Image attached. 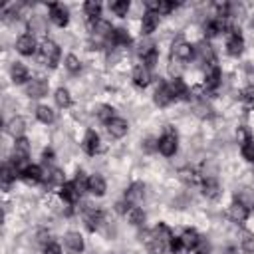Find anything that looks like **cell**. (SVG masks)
<instances>
[{
    "instance_id": "816d5d0a",
    "label": "cell",
    "mask_w": 254,
    "mask_h": 254,
    "mask_svg": "<svg viewBox=\"0 0 254 254\" xmlns=\"http://www.w3.org/2000/svg\"><path fill=\"white\" fill-rule=\"evenodd\" d=\"M52 157H54V153H52V151H44V163L52 161Z\"/></svg>"
},
{
    "instance_id": "9c48e42d",
    "label": "cell",
    "mask_w": 254,
    "mask_h": 254,
    "mask_svg": "<svg viewBox=\"0 0 254 254\" xmlns=\"http://www.w3.org/2000/svg\"><path fill=\"white\" fill-rule=\"evenodd\" d=\"M64 244L69 254H81V250H83V238L79 232H67L64 238Z\"/></svg>"
},
{
    "instance_id": "ffe728a7",
    "label": "cell",
    "mask_w": 254,
    "mask_h": 254,
    "mask_svg": "<svg viewBox=\"0 0 254 254\" xmlns=\"http://www.w3.org/2000/svg\"><path fill=\"white\" fill-rule=\"evenodd\" d=\"M159 26V14L157 12H151V10H147L145 14H143V24H141V32L147 36V34H151V32H155V28Z\"/></svg>"
},
{
    "instance_id": "b9f144b4",
    "label": "cell",
    "mask_w": 254,
    "mask_h": 254,
    "mask_svg": "<svg viewBox=\"0 0 254 254\" xmlns=\"http://www.w3.org/2000/svg\"><path fill=\"white\" fill-rule=\"evenodd\" d=\"M65 67H67L71 73H77V71L81 69V64H79V60H77L75 56H71V54H69V56L65 58Z\"/></svg>"
},
{
    "instance_id": "603a6c76",
    "label": "cell",
    "mask_w": 254,
    "mask_h": 254,
    "mask_svg": "<svg viewBox=\"0 0 254 254\" xmlns=\"http://www.w3.org/2000/svg\"><path fill=\"white\" fill-rule=\"evenodd\" d=\"M83 220H85V226H87L89 230H97L99 224L103 222V212H101V210H95V208H87Z\"/></svg>"
},
{
    "instance_id": "d590c367",
    "label": "cell",
    "mask_w": 254,
    "mask_h": 254,
    "mask_svg": "<svg viewBox=\"0 0 254 254\" xmlns=\"http://www.w3.org/2000/svg\"><path fill=\"white\" fill-rule=\"evenodd\" d=\"M56 103L60 105V107H69V103H71V97H69V91L67 89H64V87H60L58 91H56Z\"/></svg>"
},
{
    "instance_id": "f6af8a7d",
    "label": "cell",
    "mask_w": 254,
    "mask_h": 254,
    "mask_svg": "<svg viewBox=\"0 0 254 254\" xmlns=\"http://www.w3.org/2000/svg\"><path fill=\"white\" fill-rule=\"evenodd\" d=\"M143 64H145V65H147L149 69H151V67H153V65L157 64V50H155V48H153L151 52H147V54L143 56Z\"/></svg>"
},
{
    "instance_id": "f546056e",
    "label": "cell",
    "mask_w": 254,
    "mask_h": 254,
    "mask_svg": "<svg viewBox=\"0 0 254 254\" xmlns=\"http://www.w3.org/2000/svg\"><path fill=\"white\" fill-rule=\"evenodd\" d=\"M218 83H220V69H218L216 65H210V71H208L206 77H204V85H206L208 89H214Z\"/></svg>"
},
{
    "instance_id": "8992f818",
    "label": "cell",
    "mask_w": 254,
    "mask_h": 254,
    "mask_svg": "<svg viewBox=\"0 0 254 254\" xmlns=\"http://www.w3.org/2000/svg\"><path fill=\"white\" fill-rule=\"evenodd\" d=\"M20 179H24L28 185H38L40 181H44V173L38 165H26L20 171Z\"/></svg>"
},
{
    "instance_id": "4fadbf2b",
    "label": "cell",
    "mask_w": 254,
    "mask_h": 254,
    "mask_svg": "<svg viewBox=\"0 0 254 254\" xmlns=\"http://www.w3.org/2000/svg\"><path fill=\"white\" fill-rule=\"evenodd\" d=\"M149 81H151V71H149V67H147L145 64H139V65L133 69V83H135L137 87H145V85H149Z\"/></svg>"
},
{
    "instance_id": "7a4b0ae2",
    "label": "cell",
    "mask_w": 254,
    "mask_h": 254,
    "mask_svg": "<svg viewBox=\"0 0 254 254\" xmlns=\"http://www.w3.org/2000/svg\"><path fill=\"white\" fill-rule=\"evenodd\" d=\"M177 147H179V139H177V133H175L173 129H167V131L161 135V139L157 141V149H159L165 157L175 155V153H177Z\"/></svg>"
},
{
    "instance_id": "8fae6325",
    "label": "cell",
    "mask_w": 254,
    "mask_h": 254,
    "mask_svg": "<svg viewBox=\"0 0 254 254\" xmlns=\"http://www.w3.org/2000/svg\"><path fill=\"white\" fill-rule=\"evenodd\" d=\"M89 30H91L95 36H101V38H109L111 32H113L111 24L105 22V20H101V18H93V20H89Z\"/></svg>"
},
{
    "instance_id": "44dd1931",
    "label": "cell",
    "mask_w": 254,
    "mask_h": 254,
    "mask_svg": "<svg viewBox=\"0 0 254 254\" xmlns=\"http://www.w3.org/2000/svg\"><path fill=\"white\" fill-rule=\"evenodd\" d=\"M226 50H228L230 56H240V54H242V50H244V40H242V36H240L238 32H232V34H230V38H228V42H226Z\"/></svg>"
},
{
    "instance_id": "1f68e13d",
    "label": "cell",
    "mask_w": 254,
    "mask_h": 254,
    "mask_svg": "<svg viewBox=\"0 0 254 254\" xmlns=\"http://www.w3.org/2000/svg\"><path fill=\"white\" fill-rule=\"evenodd\" d=\"M127 218L133 226H141L145 222V212L139 208V206H131V210L127 212Z\"/></svg>"
},
{
    "instance_id": "7402d4cb",
    "label": "cell",
    "mask_w": 254,
    "mask_h": 254,
    "mask_svg": "<svg viewBox=\"0 0 254 254\" xmlns=\"http://www.w3.org/2000/svg\"><path fill=\"white\" fill-rule=\"evenodd\" d=\"M228 216H230L234 222H244V220L248 218V208H246L242 202L234 200V202L228 206Z\"/></svg>"
},
{
    "instance_id": "9a60e30c",
    "label": "cell",
    "mask_w": 254,
    "mask_h": 254,
    "mask_svg": "<svg viewBox=\"0 0 254 254\" xmlns=\"http://www.w3.org/2000/svg\"><path fill=\"white\" fill-rule=\"evenodd\" d=\"M16 177H20V169H18L14 163H4V167H2V173H0V179H2V187H4V189H8V187H10V183H12Z\"/></svg>"
},
{
    "instance_id": "5bb4252c",
    "label": "cell",
    "mask_w": 254,
    "mask_h": 254,
    "mask_svg": "<svg viewBox=\"0 0 254 254\" xmlns=\"http://www.w3.org/2000/svg\"><path fill=\"white\" fill-rule=\"evenodd\" d=\"M81 147H83V151H85L87 155H95V153L99 151V135H97L93 129H89V131L85 133V137H83Z\"/></svg>"
},
{
    "instance_id": "836d02e7",
    "label": "cell",
    "mask_w": 254,
    "mask_h": 254,
    "mask_svg": "<svg viewBox=\"0 0 254 254\" xmlns=\"http://www.w3.org/2000/svg\"><path fill=\"white\" fill-rule=\"evenodd\" d=\"M83 12L89 16V20L99 18V14H101V4H99V2H95V0H89V2H85V4H83Z\"/></svg>"
},
{
    "instance_id": "e575fe53",
    "label": "cell",
    "mask_w": 254,
    "mask_h": 254,
    "mask_svg": "<svg viewBox=\"0 0 254 254\" xmlns=\"http://www.w3.org/2000/svg\"><path fill=\"white\" fill-rule=\"evenodd\" d=\"M36 117L42 121V123H52L54 119H56V115H54V111L48 107V105H40L38 109H36Z\"/></svg>"
},
{
    "instance_id": "681fc988",
    "label": "cell",
    "mask_w": 254,
    "mask_h": 254,
    "mask_svg": "<svg viewBox=\"0 0 254 254\" xmlns=\"http://www.w3.org/2000/svg\"><path fill=\"white\" fill-rule=\"evenodd\" d=\"M196 113L202 115V117H206V115H210V107L204 105V103H202V105H196Z\"/></svg>"
},
{
    "instance_id": "484cf974",
    "label": "cell",
    "mask_w": 254,
    "mask_h": 254,
    "mask_svg": "<svg viewBox=\"0 0 254 254\" xmlns=\"http://www.w3.org/2000/svg\"><path fill=\"white\" fill-rule=\"evenodd\" d=\"M107 40L111 42V46H129L131 44V36L123 28H115Z\"/></svg>"
},
{
    "instance_id": "5b68a950",
    "label": "cell",
    "mask_w": 254,
    "mask_h": 254,
    "mask_svg": "<svg viewBox=\"0 0 254 254\" xmlns=\"http://www.w3.org/2000/svg\"><path fill=\"white\" fill-rule=\"evenodd\" d=\"M26 93L30 95V97H44L46 93H48V81L46 79H42V77H34V79H30L28 81V85H26Z\"/></svg>"
},
{
    "instance_id": "83f0119b",
    "label": "cell",
    "mask_w": 254,
    "mask_h": 254,
    "mask_svg": "<svg viewBox=\"0 0 254 254\" xmlns=\"http://www.w3.org/2000/svg\"><path fill=\"white\" fill-rule=\"evenodd\" d=\"M10 73H12V81H14V83H24V81L28 79V69H26V65L20 64V62L12 64Z\"/></svg>"
},
{
    "instance_id": "52a82bcc",
    "label": "cell",
    "mask_w": 254,
    "mask_h": 254,
    "mask_svg": "<svg viewBox=\"0 0 254 254\" xmlns=\"http://www.w3.org/2000/svg\"><path fill=\"white\" fill-rule=\"evenodd\" d=\"M105 127H107V133H109L111 137H115V139H121V137L127 133V129H129L127 121L121 119V117H113L111 121L105 123Z\"/></svg>"
},
{
    "instance_id": "3957f363",
    "label": "cell",
    "mask_w": 254,
    "mask_h": 254,
    "mask_svg": "<svg viewBox=\"0 0 254 254\" xmlns=\"http://www.w3.org/2000/svg\"><path fill=\"white\" fill-rule=\"evenodd\" d=\"M40 52H42L44 64L50 65V67H56V64H58V60H60V48H58V44L52 42V40H44Z\"/></svg>"
},
{
    "instance_id": "6da1fadb",
    "label": "cell",
    "mask_w": 254,
    "mask_h": 254,
    "mask_svg": "<svg viewBox=\"0 0 254 254\" xmlns=\"http://www.w3.org/2000/svg\"><path fill=\"white\" fill-rule=\"evenodd\" d=\"M171 238H173L171 230H169L165 224H159V226H155V228L147 234L145 242H147V248H149L151 254H163V252L169 250Z\"/></svg>"
},
{
    "instance_id": "f1b7e54d",
    "label": "cell",
    "mask_w": 254,
    "mask_h": 254,
    "mask_svg": "<svg viewBox=\"0 0 254 254\" xmlns=\"http://www.w3.org/2000/svg\"><path fill=\"white\" fill-rule=\"evenodd\" d=\"M6 131H8L14 139H20L22 133H24V119H22V117H14V119H10L8 125H6Z\"/></svg>"
},
{
    "instance_id": "7dc6e473",
    "label": "cell",
    "mask_w": 254,
    "mask_h": 254,
    "mask_svg": "<svg viewBox=\"0 0 254 254\" xmlns=\"http://www.w3.org/2000/svg\"><path fill=\"white\" fill-rule=\"evenodd\" d=\"M192 252H194V254H210V246H208V242H206V240H202V238H200V242L196 244V248H194Z\"/></svg>"
},
{
    "instance_id": "2e32d148",
    "label": "cell",
    "mask_w": 254,
    "mask_h": 254,
    "mask_svg": "<svg viewBox=\"0 0 254 254\" xmlns=\"http://www.w3.org/2000/svg\"><path fill=\"white\" fill-rule=\"evenodd\" d=\"M105 179L101 177V175H91L89 179H87V190L91 192V194H95V196H103L105 194Z\"/></svg>"
},
{
    "instance_id": "cb8c5ba5",
    "label": "cell",
    "mask_w": 254,
    "mask_h": 254,
    "mask_svg": "<svg viewBox=\"0 0 254 254\" xmlns=\"http://www.w3.org/2000/svg\"><path fill=\"white\" fill-rule=\"evenodd\" d=\"M194 52H196V56H198L200 62H204V64H208V65L214 64V52H212V48H210L208 42H200V44L194 48Z\"/></svg>"
},
{
    "instance_id": "d6986e66",
    "label": "cell",
    "mask_w": 254,
    "mask_h": 254,
    "mask_svg": "<svg viewBox=\"0 0 254 254\" xmlns=\"http://www.w3.org/2000/svg\"><path fill=\"white\" fill-rule=\"evenodd\" d=\"M179 238H181L183 250H194V248H196V244L200 242V236H198V234H196V230H192V228H187Z\"/></svg>"
},
{
    "instance_id": "ba28073f",
    "label": "cell",
    "mask_w": 254,
    "mask_h": 254,
    "mask_svg": "<svg viewBox=\"0 0 254 254\" xmlns=\"http://www.w3.org/2000/svg\"><path fill=\"white\" fill-rule=\"evenodd\" d=\"M173 56H175L177 60H181V62H189V60L194 56V48H192L190 44L179 40V42L173 44Z\"/></svg>"
},
{
    "instance_id": "f35d334b",
    "label": "cell",
    "mask_w": 254,
    "mask_h": 254,
    "mask_svg": "<svg viewBox=\"0 0 254 254\" xmlns=\"http://www.w3.org/2000/svg\"><path fill=\"white\" fill-rule=\"evenodd\" d=\"M48 177H44L46 179V185H64V175H62V171L60 169H54V171H50V173H46Z\"/></svg>"
},
{
    "instance_id": "7c38bea8",
    "label": "cell",
    "mask_w": 254,
    "mask_h": 254,
    "mask_svg": "<svg viewBox=\"0 0 254 254\" xmlns=\"http://www.w3.org/2000/svg\"><path fill=\"white\" fill-rule=\"evenodd\" d=\"M16 50H18L22 56H32V54L36 52V40H34V36H30V34L20 36L18 42H16Z\"/></svg>"
},
{
    "instance_id": "30bf717a",
    "label": "cell",
    "mask_w": 254,
    "mask_h": 254,
    "mask_svg": "<svg viewBox=\"0 0 254 254\" xmlns=\"http://www.w3.org/2000/svg\"><path fill=\"white\" fill-rule=\"evenodd\" d=\"M50 20H52L56 26L64 28V26L67 24V20H69V14H67V10H65L64 6H60V4H50Z\"/></svg>"
},
{
    "instance_id": "7bdbcfd3",
    "label": "cell",
    "mask_w": 254,
    "mask_h": 254,
    "mask_svg": "<svg viewBox=\"0 0 254 254\" xmlns=\"http://www.w3.org/2000/svg\"><path fill=\"white\" fill-rule=\"evenodd\" d=\"M179 4L177 2H167V0H159V8H157V14H169L177 8Z\"/></svg>"
},
{
    "instance_id": "74e56055",
    "label": "cell",
    "mask_w": 254,
    "mask_h": 254,
    "mask_svg": "<svg viewBox=\"0 0 254 254\" xmlns=\"http://www.w3.org/2000/svg\"><path fill=\"white\" fill-rule=\"evenodd\" d=\"M95 113H97V117H99L103 123H107V121H111V119L115 117V115H113L115 111H113V107H111V105H99Z\"/></svg>"
},
{
    "instance_id": "4dcf8cb0",
    "label": "cell",
    "mask_w": 254,
    "mask_h": 254,
    "mask_svg": "<svg viewBox=\"0 0 254 254\" xmlns=\"http://www.w3.org/2000/svg\"><path fill=\"white\" fill-rule=\"evenodd\" d=\"M218 192H220L218 183H216V181H212V179H206V181H204V185H202V194H204L206 198H216V196H218Z\"/></svg>"
},
{
    "instance_id": "e0dca14e",
    "label": "cell",
    "mask_w": 254,
    "mask_h": 254,
    "mask_svg": "<svg viewBox=\"0 0 254 254\" xmlns=\"http://www.w3.org/2000/svg\"><path fill=\"white\" fill-rule=\"evenodd\" d=\"M173 99H175V97H173V93H171L169 83H163V85L157 87V91H155V103H157L159 107H167Z\"/></svg>"
},
{
    "instance_id": "4316f807",
    "label": "cell",
    "mask_w": 254,
    "mask_h": 254,
    "mask_svg": "<svg viewBox=\"0 0 254 254\" xmlns=\"http://www.w3.org/2000/svg\"><path fill=\"white\" fill-rule=\"evenodd\" d=\"M226 28H228V26H226L224 18H212L210 22H206V26H204V32H206V36H216V34L224 32Z\"/></svg>"
},
{
    "instance_id": "d6a6232c",
    "label": "cell",
    "mask_w": 254,
    "mask_h": 254,
    "mask_svg": "<svg viewBox=\"0 0 254 254\" xmlns=\"http://www.w3.org/2000/svg\"><path fill=\"white\" fill-rule=\"evenodd\" d=\"M169 87H171V93H173V97H175V99H177V97L187 95V85L183 83V79H181V77H175V79L169 83Z\"/></svg>"
},
{
    "instance_id": "60d3db41",
    "label": "cell",
    "mask_w": 254,
    "mask_h": 254,
    "mask_svg": "<svg viewBox=\"0 0 254 254\" xmlns=\"http://www.w3.org/2000/svg\"><path fill=\"white\" fill-rule=\"evenodd\" d=\"M236 200H238V202H242V204H244L246 208L254 206V194H252V192H250L248 189H246V190H242V192H240V194L236 196Z\"/></svg>"
},
{
    "instance_id": "ac0fdd59",
    "label": "cell",
    "mask_w": 254,
    "mask_h": 254,
    "mask_svg": "<svg viewBox=\"0 0 254 254\" xmlns=\"http://www.w3.org/2000/svg\"><path fill=\"white\" fill-rule=\"evenodd\" d=\"M145 194V185L143 183H133L127 190H125V200L129 204H137Z\"/></svg>"
},
{
    "instance_id": "d4e9b609",
    "label": "cell",
    "mask_w": 254,
    "mask_h": 254,
    "mask_svg": "<svg viewBox=\"0 0 254 254\" xmlns=\"http://www.w3.org/2000/svg\"><path fill=\"white\" fill-rule=\"evenodd\" d=\"M60 196H62V198H64L67 204H73V202L79 198V192H77V189H75L73 181H71V183H64V185H62Z\"/></svg>"
},
{
    "instance_id": "ee69618b",
    "label": "cell",
    "mask_w": 254,
    "mask_h": 254,
    "mask_svg": "<svg viewBox=\"0 0 254 254\" xmlns=\"http://www.w3.org/2000/svg\"><path fill=\"white\" fill-rule=\"evenodd\" d=\"M73 185H75V189H77V192H79V194H81L83 190H87V179L83 177V173H81V171L77 173V177H75Z\"/></svg>"
},
{
    "instance_id": "ab89813d",
    "label": "cell",
    "mask_w": 254,
    "mask_h": 254,
    "mask_svg": "<svg viewBox=\"0 0 254 254\" xmlns=\"http://www.w3.org/2000/svg\"><path fill=\"white\" fill-rule=\"evenodd\" d=\"M242 155H244L246 161L254 163V141H252V139H246V141H244V145H242Z\"/></svg>"
},
{
    "instance_id": "f907efd6",
    "label": "cell",
    "mask_w": 254,
    "mask_h": 254,
    "mask_svg": "<svg viewBox=\"0 0 254 254\" xmlns=\"http://www.w3.org/2000/svg\"><path fill=\"white\" fill-rule=\"evenodd\" d=\"M244 101H246L248 105H252V103H254V91H252V89H248V91L244 93Z\"/></svg>"
},
{
    "instance_id": "277c9868",
    "label": "cell",
    "mask_w": 254,
    "mask_h": 254,
    "mask_svg": "<svg viewBox=\"0 0 254 254\" xmlns=\"http://www.w3.org/2000/svg\"><path fill=\"white\" fill-rule=\"evenodd\" d=\"M28 155H30V143H28V139H24V137L16 139V143H14V157H12V163H14L16 167H20L22 163H26Z\"/></svg>"
},
{
    "instance_id": "bcb514c9",
    "label": "cell",
    "mask_w": 254,
    "mask_h": 254,
    "mask_svg": "<svg viewBox=\"0 0 254 254\" xmlns=\"http://www.w3.org/2000/svg\"><path fill=\"white\" fill-rule=\"evenodd\" d=\"M242 246H244L246 252H254V236H252V234H244Z\"/></svg>"
},
{
    "instance_id": "c3c4849f",
    "label": "cell",
    "mask_w": 254,
    "mask_h": 254,
    "mask_svg": "<svg viewBox=\"0 0 254 254\" xmlns=\"http://www.w3.org/2000/svg\"><path fill=\"white\" fill-rule=\"evenodd\" d=\"M44 254H62V248H60V244H56V242H48V244L44 246Z\"/></svg>"
},
{
    "instance_id": "8d00e7d4",
    "label": "cell",
    "mask_w": 254,
    "mask_h": 254,
    "mask_svg": "<svg viewBox=\"0 0 254 254\" xmlns=\"http://www.w3.org/2000/svg\"><path fill=\"white\" fill-rule=\"evenodd\" d=\"M109 8H111V12H113V14H117V16H127V12H129V2H127V0L111 2V4H109Z\"/></svg>"
}]
</instances>
